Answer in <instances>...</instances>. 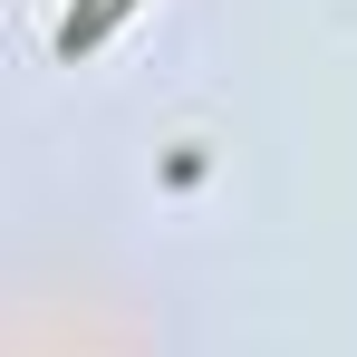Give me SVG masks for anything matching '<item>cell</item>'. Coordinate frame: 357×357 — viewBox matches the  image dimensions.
I'll list each match as a JSON object with an SVG mask.
<instances>
[{"mask_svg": "<svg viewBox=\"0 0 357 357\" xmlns=\"http://www.w3.org/2000/svg\"><path fill=\"white\" fill-rule=\"evenodd\" d=\"M126 10H135V0H77V10L59 20V49H68V59H87V49H97V39L126 20Z\"/></svg>", "mask_w": 357, "mask_h": 357, "instance_id": "6da1fadb", "label": "cell"}]
</instances>
